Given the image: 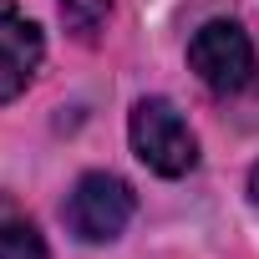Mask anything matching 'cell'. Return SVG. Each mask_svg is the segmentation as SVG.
Returning <instances> with one entry per match:
<instances>
[{
    "instance_id": "obj_4",
    "label": "cell",
    "mask_w": 259,
    "mask_h": 259,
    "mask_svg": "<svg viewBox=\"0 0 259 259\" xmlns=\"http://www.w3.org/2000/svg\"><path fill=\"white\" fill-rule=\"evenodd\" d=\"M41 51H46L41 26L31 16H21L11 0H0V102H16L31 87Z\"/></svg>"
},
{
    "instance_id": "obj_3",
    "label": "cell",
    "mask_w": 259,
    "mask_h": 259,
    "mask_svg": "<svg viewBox=\"0 0 259 259\" xmlns=\"http://www.w3.org/2000/svg\"><path fill=\"white\" fill-rule=\"evenodd\" d=\"M133 208H138V198H133V188H127L117 173H87V178H76V188L66 193L61 219H66V229H71L81 244H112V239L127 229Z\"/></svg>"
},
{
    "instance_id": "obj_6",
    "label": "cell",
    "mask_w": 259,
    "mask_h": 259,
    "mask_svg": "<svg viewBox=\"0 0 259 259\" xmlns=\"http://www.w3.org/2000/svg\"><path fill=\"white\" fill-rule=\"evenodd\" d=\"M107 16H112V0H61V21L81 41H97V31L107 26Z\"/></svg>"
},
{
    "instance_id": "obj_1",
    "label": "cell",
    "mask_w": 259,
    "mask_h": 259,
    "mask_svg": "<svg viewBox=\"0 0 259 259\" xmlns=\"http://www.w3.org/2000/svg\"><path fill=\"white\" fill-rule=\"evenodd\" d=\"M127 133H133V153H138L153 173H163V178H183V173H193V163H198V138L188 133V122L178 117L173 102H163V97H143V102L133 107Z\"/></svg>"
},
{
    "instance_id": "obj_7",
    "label": "cell",
    "mask_w": 259,
    "mask_h": 259,
    "mask_svg": "<svg viewBox=\"0 0 259 259\" xmlns=\"http://www.w3.org/2000/svg\"><path fill=\"white\" fill-rule=\"evenodd\" d=\"M249 198L259 203V168H254V183H249Z\"/></svg>"
},
{
    "instance_id": "obj_2",
    "label": "cell",
    "mask_w": 259,
    "mask_h": 259,
    "mask_svg": "<svg viewBox=\"0 0 259 259\" xmlns=\"http://www.w3.org/2000/svg\"><path fill=\"white\" fill-rule=\"evenodd\" d=\"M188 66L213 97H239L259 71L254 46L239 21H203L188 41Z\"/></svg>"
},
{
    "instance_id": "obj_5",
    "label": "cell",
    "mask_w": 259,
    "mask_h": 259,
    "mask_svg": "<svg viewBox=\"0 0 259 259\" xmlns=\"http://www.w3.org/2000/svg\"><path fill=\"white\" fill-rule=\"evenodd\" d=\"M0 259H51L41 229L16 208L11 193H0Z\"/></svg>"
}]
</instances>
